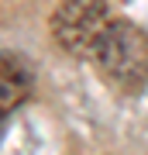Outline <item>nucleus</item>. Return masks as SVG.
<instances>
[{"label":"nucleus","instance_id":"nucleus-2","mask_svg":"<svg viewBox=\"0 0 148 155\" xmlns=\"http://www.w3.org/2000/svg\"><path fill=\"white\" fill-rule=\"evenodd\" d=\"M110 21L114 17L104 0H62L52 14V38L69 55H93V45Z\"/></svg>","mask_w":148,"mask_h":155},{"label":"nucleus","instance_id":"nucleus-3","mask_svg":"<svg viewBox=\"0 0 148 155\" xmlns=\"http://www.w3.org/2000/svg\"><path fill=\"white\" fill-rule=\"evenodd\" d=\"M31 93V72L17 55L0 52V121L11 110L24 104V97Z\"/></svg>","mask_w":148,"mask_h":155},{"label":"nucleus","instance_id":"nucleus-1","mask_svg":"<svg viewBox=\"0 0 148 155\" xmlns=\"http://www.w3.org/2000/svg\"><path fill=\"white\" fill-rule=\"evenodd\" d=\"M90 59L124 93H138L148 86V35L131 21H110Z\"/></svg>","mask_w":148,"mask_h":155}]
</instances>
